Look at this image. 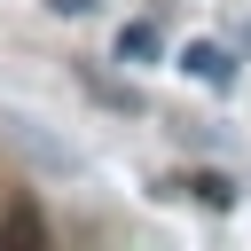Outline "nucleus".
Instances as JSON below:
<instances>
[{
  "label": "nucleus",
  "instance_id": "f257e3e1",
  "mask_svg": "<svg viewBox=\"0 0 251 251\" xmlns=\"http://www.w3.org/2000/svg\"><path fill=\"white\" fill-rule=\"evenodd\" d=\"M180 71H188L196 86H212V94H227V86H235V55H227V47H212V39H188V47H180Z\"/></svg>",
  "mask_w": 251,
  "mask_h": 251
},
{
  "label": "nucleus",
  "instance_id": "20e7f679",
  "mask_svg": "<svg viewBox=\"0 0 251 251\" xmlns=\"http://www.w3.org/2000/svg\"><path fill=\"white\" fill-rule=\"evenodd\" d=\"M47 8H55V16H86L94 0H47Z\"/></svg>",
  "mask_w": 251,
  "mask_h": 251
},
{
  "label": "nucleus",
  "instance_id": "7ed1b4c3",
  "mask_svg": "<svg viewBox=\"0 0 251 251\" xmlns=\"http://www.w3.org/2000/svg\"><path fill=\"white\" fill-rule=\"evenodd\" d=\"M180 188H188L204 212H227V204H235V180H227V173H212V165H204V173H188Z\"/></svg>",
  "mask_w": 251,
  "mask_h": 251
},
{
  "label": "nucleus",
  "instance_id": "f03ea898",
  "mask_svg": "<svg viewBox=\"0 0 251 251\" xmlns=\"http://www.w3.org/2000/svg\"><path fill=\"white\" fill-rule=\"evenodd\" d=\"M157 47H165V39H157V24H149V16L118 24V63H157Z\"/></svg>",
  "mask_w": 251,
  "mask_h": 251
}]
</instances>
